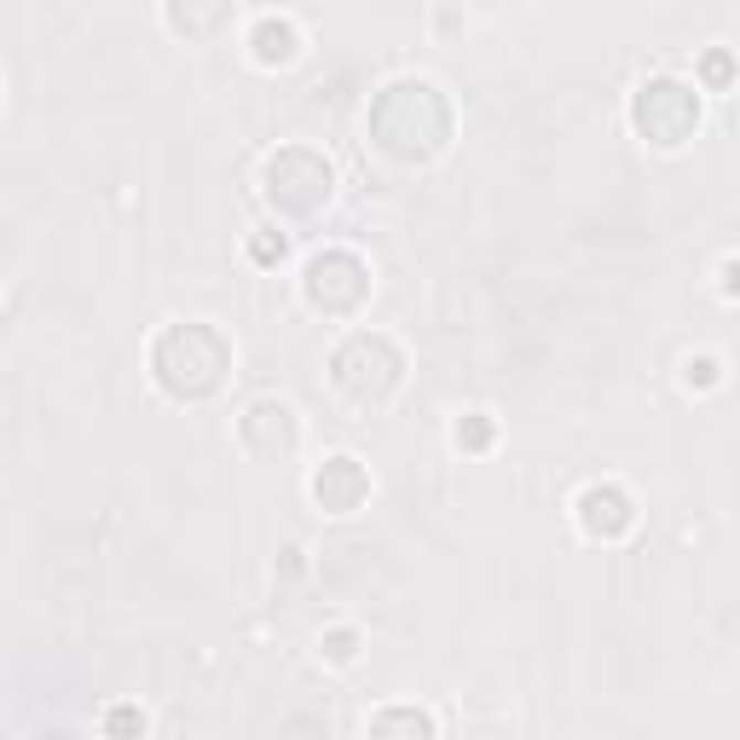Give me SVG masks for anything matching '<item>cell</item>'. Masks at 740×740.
<instances>
[{
    "label": "cell",
    "mask_w": 740,
    "mask_h": 740,
    "mask_svg": "<svg viewBox=\"0 0 740 740\" xmlns=\"http://www.w3.org/2000/svg\"><path fill=\"white\" fill-rule=\"evenodd\" d=\"M255 41H260L255 53L267 58V64H272V58H278V64H283V58H296V30H290V23H260V35H255Z\"/></svg>",
    "instance_id": "cell-2"
},
{
    "label": "cell",
    "mask_w": 740,
    "mask_h": 740,
    "mask_svg": "<svg viewBox=\"0 0 740 740\" xmlns=\"http://www.w3.org/2000/svg\"><path fill=\"white\" fill-rule=\"evenodd\" d=\"M695 93L677 87V82H654V87H642V105H636V122L642 133L654 139V146H683V133L695 128Z\"/></svg>",
    "instance_id": "cell-1"
}]
</instances>
